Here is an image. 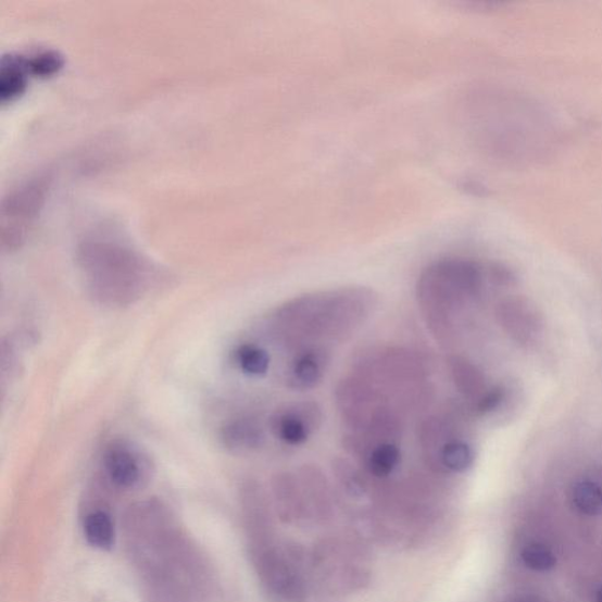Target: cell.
<instances>
[{"instance_id": "2e32d148", "label": "cell", "mask_w": 602, "mask_h": 602, "mask_svg": "<svg viewBox=\"0 0 602 602\" xmlns=\"http://www.w3.org/2000/svg\"><path fill=\"white\" fill-rule=\"evenodd\" d=\"M24 61L28 74L39 77L52 76L64 66V54L53 48H36L24 52Z\"/></svg>"}, {"instance_id": "44dd1931", "label": "cell", "mask_w": 602, "mask_h": 602, "mask_svg": "<svg viewBox=\"0 0 602 602\" xmlns=\"http://www.w3.org/2000/svg\"><path fill=\"white\" fill-rule=\"evenodd\" d=\"M505 398L504 389L500 386L486 390L477 400L476 410L480 414H487L497 410Z\"/></svg>"}, {"instance_id": "277c9868", "label": "cell", "mask_w": 602, "mask_h": 602, "mask_svg": "<svg viewBox=\"0 0 602 602\" xmlns=\"http://www.w3.org/2000/svg\"><path fill=\"white\" fill-rule=\"evenodd\" d=\"M77 262L91 297L110 308L135 304L158 278L154 266L145 256L109 237L84 240L77 250Z\"/></svg>"}, {"instance_id": "ffe728a7", "label": "cell", "mask_w": 602, "mask_h": 602, "mask_svg": "<svg viewBox=\"0 0 602 602\" xmlns=\"http://www.w3.org/2000/svg\"><path fill=\"white\" fill-rule=\"evenodd\" d=\"M524 564L537 572H548L556 564L554 553L540 543L528 544L522 553Z\"/></svg>"}, {"instance_id": "7c38bea8", "label": "cell", "mask_w": 602, "mask_h": 602, "mask_svg": "<svg viewBox=\"0 0 602 602\" xmlns=\"http://www.w3.org/2000/svg\"><path fill=\"white\" fill-rule=\"evenodd\" d=\"M83 535L91 548L111 551L117 539L116 525L111 513L103 507H93L85 513L81 521Z\"/></svg>"}, {"instance_id": "8fae6325", "label": "cell", "mask_w": 602, "mask_h": 602, "mask_svg": "<svg viewBox=\"0 0 602 602\" xmlns=\"http://www.w3.org/2000/svg\"><path fill=\"white\" fill-rule=\"evenodd\" d=\"M223 447L235 454L260 450L265 442V432L260 422L241 417L227 422L221 429Z\"/></svg>"}, {"instance_id": "30bf717a", "label": "cell", "mask_w": 602, "mask_h": 602, "mask_svg": "<svg viewBox=\"0 0 602 602\" xmlns=\"http://www.w3.org/2000/svg\"><path fill=\"white\" fill-rule=\"evenodd\" d=\"M498 322L521 343L532 341L540 333L541 322L536 310L523 298H509L497 308Z\"/></svg>"}, {"instance_id": "5b68a950", "label": "cell", "mask_w": 602, "mask_h": 602, "mask_svg": "<svg viewBox=\"0 0 602 602\" xmlns=\"http://www.w3.org/2000/svg\"><path fill=\"white\" fill-rule=\"evenodd\" d=\"M485 269L467 258H443L429 264L417 283L427 325L439 337L452 335L453 314L481 292Z\"/></svg>"}, {"instance_id": "7a4b0ae2", "label": "cell", "mask_w": 602, "mask_h": 602, "mask_svg": "<svg viewBox=\"0 0 602 602\" xmlns=\"http://www.w3.org/2000/svg\"><path fill=\"white\" fill-rule=\"evenodd\" d=\"M475 113L473 124L481 145L500 160L528 164L554 150L556 131L551 118L524 96L486 93Z\"/></svg>"}, {"instance_id": "e0dca14e", "label": "cell", "mask_w": 602, "mask_h": 602, "mask_svg": "<svg viewBox=\"0 0 602 602\" xmlns=\"http://www.w3.org/2000/svg\"><path fill=\"white\" fill-rule=\"evenodd\" d=\"M440 464L454 473H463L475 463V451L463 439H449L442 442L439 451Z\"/></svg>"}, {"instance_id": "9c48e42d", "label": "cell", "mask_w": 602, "mask_h": 602, "mask_svg": "<svg viewBox=\"0 0 602 602\" xmlns=\"http://www.w3.org/2000/svg\"><path fill=\"white\" fill-rule=\"evenodd\" d=\"M331 363V354L322 346H312L300 351L291 362L286 381L292 390L309 391L324 379Z\"/></svg>"}, {"instance_id": "ac0fdd59", "label": "cell", "mask_w": 602, "mask_h": 602, "mask_svg": "<svg viewBox=\"0 0 602 602\" xmlns=\"http://www.w3.org/2000/svg\"><path fill=\"white\" fill-rule=\"evenodd\" d=\"M236 362L242 374L249 377H264L269 368L271 358L265 349L255 343H242L236 351Z\"/></svg>"}, {"instance_id": "52a82bcc", "label": "cell", "mask_w": 602, "mask_h": 602, "mask_svg": "<svg viewBox=\"0 0 602 602\" xmlns=\"http://www.w3.org/2000/svg\"><path fill=\"white\" fill-rule=\"evenodd\" d=\"M103 475L108 485L120 491H137L153 476L149 454L136 442L118 438L111 440L102 457Z\"/></svg>"}, {"instance_id": "8992f818", "label": "cell", "mask_w": 602, "mask_h": 602, "mask_svg": "<svg viewBox=\"0 0 602 602\" xmlns=\"http://www.w3.org/2000/svg\"><path fill=\"white\" fill-rule=\"evenodd\" d=\"M50 184L51 177L40 174L21 183L4 197L0 213V238L4 250L18 249L30 234L46 203Z\"/></svg>"}, {"instance_id": "5bb4252c", "label": "cell", "mask_w": 602, "mask_h": 602, "mask_svg": "<svg viewBox=\"0 0 602 602\" xmlns=\"http://www.w3.org/2000/svg\"><path fill=\"white\" fill-rule=\"evenodd\" d=\"M450 374L456 390L467 398H479L486 391V380L479 367L464 356L449 361Z\"/></svg>"}, {"instance_id": "9a60e30c", "label": "cell", "mask_w": 602, "mask_h": 602, "mask_svg": "<svg viewBox=\"0 0 602 602\" xmlns=\"http://www.w3.org/2000/svg\"><path fill=\"white\" fill-rule=\"evenodd\" d=\"M401 461V451L396 442L385 441L371 448L366 465L371 475L377 478H386L392 475Z\"/></svg>"}, {"instance_id": "3957f363", "label": "cell", "mask_w": 602, "mask_h": 602, "mask_svg": "<svg viewBox=\"0 0 602 602\" xmlns=\"http://www.w3.org/2000/svg\"><path fill=\"white\" fill-rule=\"evenodd\" d=\"M377 304V293L366 288L314 292L279 308L269 325L284 346L303 348L309 341L346 338L369 318Z\"/></svg>"}, {"instance_id": "ba28073f", "label": "cell", "mask_w": 602, "mask_h": 602, "mask_svg": "<svg viewBox=\"0 0 602 602\" xmlns=\"http://www.w3.org/2000/svg\"><path fill=\"white\" fill-rule=\"evenodd\" d=\"M323 424V412L314 401H299L276 412L271 421L272 432L290 447L306 443Z\"/></svg>"}, {"instance_id": "6da1fadb", "label": "cell", "mask_w": 602, "mask_h": 602, "mask_svg": "<svg viewBox=\"0 0 602 602\" xmlns=\"http://www.w3.org/2000/svg\"><path fill=\"white\" fill-rule=\"evenodd\" d=\"M125 551L145 602H217L222 587L209 556L158 499L128 507Z\"/></svg>"}, {"instance_id": "d6986e66", "label": "cell", "mask_w": 602, "mask_h": 602, "mask_svg": "<svg viewBox=\"0 0 602 602\" xmlns=\"http://www.w3.org/2000/svg\"><path fill=\"white\" fill-rule=\"evenodd\" d=\"M573 504L586 515L602 514V487L593 481H579L573 487Z\"/></svg>"}, {"instance_id": "4fadbf2b", "label": "cell", "mask_w": 602, "mask_h": 602, "mask_svg": "<svg viewBox=\"0 0 602 602\" xmlns=\"http://www.w3.org/2000/svg\"><path fill=\"white\" fill-rule=\"evenodd\" d=\"M28 74L22 52H8L0 62V100L11 102L21 96L27 84Z\"/></svg>"}, {"instance_id": "7402d4cb", "label": "cell", "mask_w": 602, "mask_h": 602, "mask_svg": "<svg viewBox=\"0 0 602 602\" xmlns=\"http://www.w3.org/2000/svg\"><path fill=\"white\" fill-rule=\"evenodd\" d=\"M597 602H602V587L600 591L598 592Z\"/></svg>"}]
</instances>
